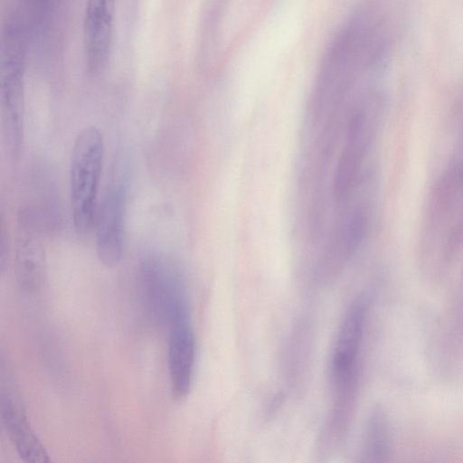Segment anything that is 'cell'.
I'll return each instance as SVG.
<instances>
[{"label": "cell", "mask_w": 463, "mask_h": 463, "mask_svg": "<svg viewBox=\"0 0 463 463\" xmlns=\"http://www.w3.org/2000/svg\"><path fill=\"white\" fill-rule=\"evenodd\" d=\"M364 145L365 116L356 113L350 119L345 145L339 156L334 175V194L339 203L346 201L353 191Z\"/></svg>", "instance_id": "cell-10"}, {"label": "cell", "mask_w": 463, "mask_h": 463, "mask_svg": "<svg viewBox=\"0 0 463 463\" xmlns=\"http://www.w3.org/2000/svg\"><path fill=\"white\" fill-rule=\"evenodd\" d=\"M368 300L357 297L346 310L340 328L331 364L333 387L357 382V357L364 335Z\"/></svg>", "instance_id": "cell-7"}, {"label": "cell", "mask_w": 463, "mask_h": 463, "mask_svg": "<svg viewBox=\"0 0 463 463\" xmlns=\"http://www.w3.org/2000/svg\"><path fill=\"white\" fill-rule=\"evenodd\" d=\"M117 0H87L83 20V52L87 71L100 72L109 60Z\"/></svg>", "instance_id": "cell-8"}, {"label": "cell", "mask_w": 463, "mask_h": 463, "mask_svg": "<svg viewBox=\"0 0 463 463\" xmlns=\"http://www.w3.org/2000/svg\"><path fill=\"white\" fill-rule=\"evenodd\" d=\"M389 436L385 418L381 411L373 412L366 425L361 451L362 461H383L388 455Z\"/></svg>", "instance_id": "cell-11"}, {"label": "cell", "mask_w": 463, "mask_h": 463, "mask_svg": "<svg viewBox=\"0 0 463 463\" xmlns=\"http://www.w3.org/2000/svg\"><path fill=\"white\" fill-rule=\"evenodd\" d=\"M168 369L172 397L184 399L190 392L195 358V340L191 319L169 326Z\"/></svg>", "instance_id": "cell-9"}, {"label": "cell", "mask_w": 463, "mask_h": 463, "mask_svg": "<svg viewBox=\"0 0 463 463\" xmlns=\"http://www.w3.org/2000/svg\"><path fill=\"white\" fill-rule=\"evenodd\" d=\"M126 184L123 178H117L108 185L94 221L97 256L109 269L118 265L124 250Z\"/></svg>", "instance_id": "cell-5"}, {"label": "cell", "mask_w": 463, "mask_h": 463, "mask_svg": "<svg viewBox=\"0 0 463 463\" xmlns=\"http://www.w3.org/2000/svg\"><path fill=\"white\" fill-rule=\"evenodd\" d=\"M138 282L143 305L154 321L170 326L191 319L186 282L172 259L159 253L145 257L139 266Z\"/></svg>", "instance_id": "cell-3"}, {"label": "cell", "mask_w": 463, "mask_h": 463, "mask_svg": "<svg viewBox=\"0 0 463 463\" xmlns=\"http://www.w3.org/2000/svg\"><path fill=\"white\" fill-rule=\"evenodd\" d=\"M104 152V136L97 126H87L77 134L69 173L71 219L79 235L86 234L94 224Z\"/></svg>", "instance_id": "cell-1"}, {"label": "cell", "mask_w": 463, "mask_h": 463, "mask_svg": "<svg viewBox=\"0 0 463 463\" xmlns=\"http://www.w3.org/2000/svg\"><path fill=\"white\" fill-rule=\"evenodd\" d=\"M0 103L5 147L16 159L24 135V39L14 22L5 25L1 39Z\"/></svg>", "instance_id": "cell-2"}, {"label": "cell", "mask_w": 463, "mask_h": 463, "mask_svg": "<svg viewBox=\"0 0 463 463\" xmlns=\"http://www.w3.org/2000/svg\"><path fill=\"white\" fill-rule=\"evenodd\" d=\"M44 224L40 213L23 207L16 217L14 270L19 287L34 293L43 285L46 276Z\"/></svg>", "instance_id": "cell-4"}, {"label": "cell", "mask_w": 463, "mask_h": 463, "mask_svg": "<svg viewBox=\"0 0 463 463\" xmlns=\"http://www.w3.org/2000/svg\"><path fill=\"white\" fill-rule=\"evenodd\" d=\"M1 364L0 416L4 428L21 459L26 463H45L49 455L33 430L18 392L14 379Z\"/></svg>", "instance_id": "cell-6"}]
</instances>
